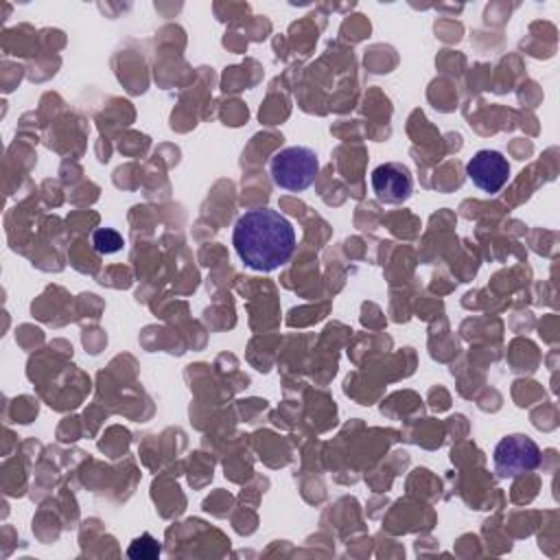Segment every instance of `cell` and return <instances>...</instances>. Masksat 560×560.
I'll list each match as a JSON object with an SVG mask.
<instances>
[{
  "label": "cell",
  "instance_id": "cell-1",
  "mask_svg": "<svg viewBox=\"0 0 560 560\" xmlns=\"http://www.w3.org/2000/svg\"><path fill=\"white\" fill-rule=\"evenodd\" d=\"M232 245L245 267L269 273L293 256L295 230L278 210L258 208L238 217L232 232Z\"/></svg>",
  "mask_w": 560,
  "mask_h": 560
},
{
  "label": "cell",
  "instance_id": "cell-2",
  "mask_svg": "<svg viewBox=\"0 0 560 560\" xmlns=\"http://www.w3.org/2000/svg\"><path fill=\"white\" fill-rule=\"evenodd\" d=\"M319 171L317 153L311 147H284L273 153L269 162V175L282 190L302 192L306 190Z\"/></svg>",
  "mask_w": 560,
  "mask_h": 560
},
{
  "label": "cell",
  "instance_id": "cell-3",
  "mask_svg": "<svg viewBox=\"0 0 560 560\" xmlns=\"http://www.w3.org/2000/svg\"><path fill=\"white\" fill-rule=\"evenodd\" d=\"M492 462H494V472L501 479L518 477L540 466V448L529 435L510 433L501 438L499 444L494 446Z\"/></svg>",
  "mask_w": 560,
  "mask_h": 560
},
{
  "label": "cell",
  "instance_id": "cell-4",
  "mask_svg": "<svg viewBox=\"0 0 560 560\" xmlns=\"http://www.w3.org/2000/svg\"><path fill=\"white\" fill-rule=\"evenodd\" d=\"M372 184V192L381 203L387 206H396L402 203L411 197L413 192V177L409 166H405L402 162H385L378 164L372 171L370 177Z\"/></svg>",
  "mask_w": 560,
  "mask_h": 560
},
{
  "label": "cell",
  "instance_id": "cell-5",
  "mask_svg": "<svg viewBox=\"0 0 560 560\" xmlns=\"http://www.w3.org/2000/svg\"><path fill=\"white\" fill-rule=\"evenodd\" d=\"M466 175L479 190L494 195L508 184L510 164L503 153L494 149H481L468 160Z\"/></svg>",
  "mask_w": 560,
  "mask_h": 560
},
{
  "label": "cell",
  "instance_id": "cell-6",
  "mask_svg": "<svg viewBox=\"0 0 560 560\" xmlns=\"http://www.w3.org/2000/svg\"><path fill=\"white\" fill-rule=\"evenodd\" d=\"M92 245L98 254H116L122 249L125 241L122 236L114 230V228H98L94 234H92Z\"/></svg>",
  "mask_w": 560,
  "mask_h": 560
},
{
  "label": "cell",
  "instance_id": "cell-7",
  "mask_svg": "<svg viewBox=\"0 0 560 560\" xmlns=\"http://www.w3.org/2000/svg\"><path fill=\"white\" fill-rule=\"evenodd\" d=\"M127 556L133 560H155L160 556V542L151 534H142L129 545Z\"/></svg>",
  "mask_w": 560,
  "mask_h": 560
}]
</instances>
